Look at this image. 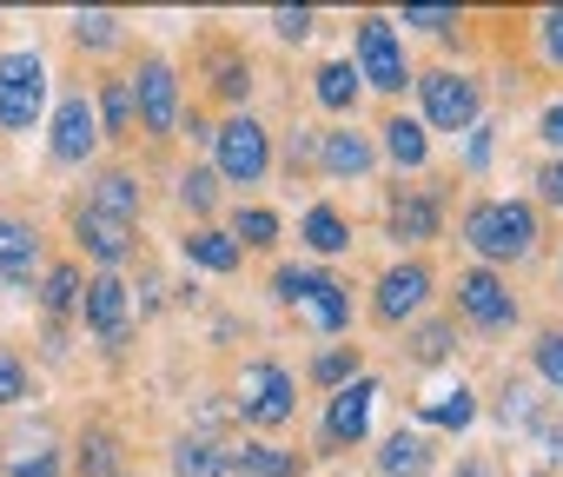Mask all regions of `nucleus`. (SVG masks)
<instances>
[{
	"mask_svg": "<svg viewBox=\"0 0 563 477\" xmlns=\"http://www.w3.org/2000/svg\"><path fill=\"white\" fill-rule=\"evenodd\" d=\"M457 239L477 253V266L490 273H510L523 259H537V239H543V219L530 199H510V192H490V199H471L464 219H457Z\"/></svg>",
	"mask_w": 563,
	"mask_h": 477,
	"instance_id": "nucleus-1",
	"label": "nucleus"
},
{
	"mask_svg": "<svg viewBox=\"0 0 563 477\" xmlns=\"http://www.w3.org/2000/svg\"><path fill=\"white\" fill-rule=\"evenodd\" d=\"M212 173H219V186H239V192H252V186H265L272 179V166H278V133L245 107V113H225V120H212Z\"/></svg>",
	"mask_w": 563,
	"mask_h": 477,
	"instance_id": "nucleus-2",
	"label": "nucleus"
},
{
	"mask_svg": "<svg viewBox=\"0 0 563 477\" xmlns=\"http://www.w3.org/2000/svg\"><path fill=\"white\" fill-rule=\"evenodd\" d=\"M272 299L299 312V325H312L319 339H339L352 332V286L325 266H278L272 273Z\"/></svg>",
	"mask_w": 563,
	"mask_h": 477,
	"instance_id": "nucleus-3",
	"label": "nucleus"
},
{
	"mask_svg": "<svg viewBox=\"0 0 563 477\" xmlns=\"http://www.w3.org/2000/svg\"><path fill=\"white\" fill-rule=\"evenodd\" d=\"M352 67L365 80V93H385V100H405L411 80H418V67H411L405 34H398L391 14H358L352 21Z\"/></svg>",
	"mask_w": 563,
	"mask_h": 477,
	"instance_id": "nucleus-4",
	"label": "nucleus"
},
{
	"mask_svg": "<svg viewBox=\"0 0 563 477\" xmlns=\"http://www.w3.org/2000/svg\"><path fill=\"white\" fill-rule=\"evenodd\" d=\"M232 418L252 431H286L299 418V378L278 358H245V371L232 385Z\"/></svg>",
	"mask_w": 563,
	"mask_h": 477,
	"instance_id": "nucleus-5",
	"label": "nucleus"
},
{
	"mask_svg": "<svg viewBox=\"0 0 563 477\" xmlns=\"http://www.w3.org/2000/svg\"><path fill=\"white\" fill-rule=\"evenodd\" d=\"M47 93H54V74H47V54L41 47H8L0 54V133H34L47 120Z\"/></svg>",
	"mask_w": 563,
	"mask_h": 477,
	"instance_id": "nucleus-6",
	"label": "nucleus"
},
{
	"mask_svg": "<svg viewBox=\"0 0 563 477\" xmlns=\"http://www.w3.org/2000/svg\"><path fill=\"white\" fill-rule=\"evenodd\" d=\"M126 87H133V120H140V133H146L153 146L179 140V120H186L179 67H173L166 54H140V67L126 74Z\"/></svg>",
	"mask_w": 563,
	"mask_h": 477,
	"instance_id": "nucleus-7",
	"label": "nucleus"
},
{
	"mask_svg": "<svg viewBox=\"0 0 563 477\" xmlns=\"http://www.w3.org/2000/svg\"><path fill=\"white\" fill-rule=\"evenodd\" d=\"M431 299H438V273H431L424 253H411V259H398V266L378 273V286H372V325L378 332H411L431 312Z\"/></svg>",
	"mask_w": 563,
	"mask_h": 477,
	"instance_id": "nucleus-8",
	"label": "nucleus"
},
{
	"mask_svg": "<svg viewBox=\"0 0 563 477\" xmlns=\"http://www.w3.org/2000/svg\"><path fill=\"white\" fill-rule=\"evenodd\" d=\"M411 93H418V120H424V133H471V126L484 120V87H477L471 74H457V67H431V74H418Z\"/></svg>",
	"mask_w": 563,
	"mask_h": 477,
	"instance_id": "nucleus-9",
	"label": "nucleus"
},
{
	"mask_svg": "<svg viewBox=\"0 0 563 477\" xmlns=\"http://www.w3.org/2000/svg\"><path fill=\"white\" fill-rule=\"evenodd\" d=\"M451 306L471 332H510L523 319V306L510 292V273H490V266H464L457 286H451Z\"/></svg>",
	"mask_w": 563,
	"mask_h": 477,
	"instance_id": "nucleus-10",
	"label": "nucleus"
},
{
	"mask_svg": "<svg viewBox=\"0 0 563 477\" xmlns=\"http://www.w3.org/2000/svg\"><path fill=\"white\" fill-rule=\"evenodd\" d=\"M133 325H140V319H133V286H126L120 273H93L87 292H80V332L100 339V345L120 358V352L133 345Z\"/></svg>",
	"mask_w": 563,
	"mask_h": 477,
	"instance_id": "nucleus-11",
	"label": "nucleus"
},
{
	"mask_svg": "<svg viewBox=\"0 0 563 477\" xmlns=\"http://www.w3.org/2000/svg\"><path fill=\"white\" fill-rule=\"evenodd\" d=\"M93 153H100L93 93H87V87H74V93H60V100H54V120H47V159H54L60 173H74V166H93Z\"/></svg>",
	"mask_w": 563,
	"mask_h": 477,
	"instance_id": "nucleus-12",
	"label": "nucleus"
},
{
	"mask_svg": "<svg viewBox=\"0 0 563 477\" xmlns=\"http://www.w3.org/2000/svg\"><path fill=\"white\" fill-rule=\"evenodd\" d=\"M378 398H385V385H378L372 371H358L352 385H339V391L325 398L319 444H325V451H358V444L372 437V411H378Z\"/></svg>",
	"mask_w": 563,
	"mask_h": 477,
	"instance_id": "nucleus-13",
	"label": "nucleus"
},
{
	"mask_svg": "<svg viewBox=\"0 0 563 477\" xmlns=\"http://www.w3.org/2000/svg\"><path fill=\"white\" fill-rule=\"evenodd\" d=\"M67 232H74V253H80L93 273H120V266L140 253V225L107 219V212H93V206H74V212H67Z\"/></svg>",
	"mask_w": 563,
	"mask_h": 477,
	"instance_id": "nucleus-14",
	"label": "nucleus"
},
{
	"mask_svg": "<svg viewBox=\"0 0 563 477\" xmlns=\"http://www.w3.org/2000/svg\"><path fill=\"white\" fill-rule=\"evenodd\" d=\"M41 273H47V239H41V225L27 212L0 206V286L27 292V286H41Z\"/></svg>",
	"mask_w": 563,
	"mask_h": 477,
	"instance_id": "nucleus-15",
	"label": "nucleus"
},
{
	"mask_svg": "<svg viewBox=\"0 0 563 477\" xmlns=\"http://www.w3.org/2000/svg\"><path fill=\"white\" fill-rule=\"evenodd\" d=\"M319 179H372L378 173V140L358 126V120H339V126H319Z\"/></svg>",
	"mask_w": 563,
	"mask_h": 477,
	"instance_id": "nucleus-16",
	"label": "nucleus"
},
{
	"mask_svg": "<svg viewBox=\"0 0 563 477\" xmlns=\"http://www.w3.org/2000/svg\"><path fill=\"white\" fill-rule=\"evenodd\" d=\"M438 225H444V199L431 192V186H405V192H391V206H385V239L391 246H431L438 239Z\"/></svg>",
	"mask_w": 563,
	"mask_h": 477,
	"instance_id": "nucleus-17",
	"label": "nucleus"
},
{
	"mask_svg": "<svg viewBox=\"0 0 563 477\" xmlns=\"http://www.w3.org/2000/svg\"><path fill=\"white\" fill-rule=\"evenodd\" d=\"M372 140H378V159H391L398 173H424V166H431V133H424V120L405 113V107H391Z\"/></svg>",
	"mask_w": 563,
	"mask_h": 477,
	"instance_id": "nucleus-18",
	"label": "nucleus"
},
{
	"mask_svg": "<svg viewBox=\"0 0 563 477\" xmlns=\"http://www.w3.org/2000/svg\"><path fill=\"white\" fill-rule=\"evenodd\" d=\"M80 206H93V212H107V219L140 225V212H146V186H140V173H133V166H100V173L87 179V199H80Z\"/></svg>",
	"mask_w": 563,
	"mask_h": 477,
	"instance_id": "nucleus-19",
	"label": "nucleus"
},
{
	"mask_svg": "<svg viewBox=\"0 0 563 477\" xmlns=\"http://www.w3.org/2000/svg\"><path fill=\"white\" fill-rule=\"evenodd\" d=\"M225 477H306V451H286L272 437H245L239 451H225Z\"/></svg>",
	"mask_w": 563,
	"mask_h": 477,
	"instance_id": "nucleus-20",
	"label": "nucleus"
},
{
	"mask_svg": "<svg viewBox=\"0 0 563 477\" xmlns=\"http://www.w3.org/2000/svg\"><path fill=\"white\" fill-rule=\"evenodd\" d=\"M179 253H186V266H199V273H219V279H232V273L245 266V253H239V239H232L225 225H186V239H179Z\"/></svg>",
	"mask_w": 563,
	"mask_h": 477,
	"instance_id": "nucleus-21",
	"label": "nucleus"
},
{
	"mask_svg": "<svg viewBox=\"0 0 563 477\" xmlns=\"http://www.w3.org/2000/svg\"><path fill=\"white\" fill-rule=\"evenodd\" d=\"M299 246H306L312 259H345V253H352V219H345L332 199L306 206V219H299Z\"/></svg>",
	"mask_w": 563,
	"mask_h": 477,
	"instance_id": "nucleus-22",
	"label": "nucleus"
},
{
	"mask_svg": "<svg viewBox=\"0 0 563 477\" xmlns=\"http://www.w3.org/2000/svg\"><path fill=\"white\" fill-rule=\"evenodd\" d=\"M312 100H319L332 120H352V113H358V100H365L358 67H352V60H319V67H312Z\"/></svg>",
	"mask_w": 563,
	"mask_h": 477,
	"instance_id": "nucleus-23",
	"label": "nucleus"
},
{
	"mask_svg": "<svg viewBox=\"0 0 563 477\" xmlns=\"http://www.w3.org/2000/svg\"><path fill=\"white\" fill-rule=\"evenodd\" d=\"M93 120H100V140H113V146L140 140V120H133V87H126V74H107V80L93 87Z\"/></svg>",
	"mask_w": 563,
	"mask_h": 477,
	"instance_id": "nucleus-24",
	"label": "nucleus"
},
{
	"mask_svg": "<svg viewBox=\"0 0 563 477\" xmlns=\"http://www.w3.org/2000/svg\"><path fill=\"white\" fill-rule=\"evenodd\" d=\"M41 312L54 319V325H67V319H80V292H87V266L80 259H54L47 273H41Z\"/></svg>",
	"mask_w": 563,
	"mask_h": 477,
	"instance_id": "nucleus-25",
	"label": "nucleus"
},
{
	"mask_svg": "<svg viewBox=\"0 0 563 477\" xmlns=\"http://www.w3.org/2000/svg\"><path fill=\"white\" fill-rule=\"evenodd\" d=\"M477 424V391L457 378V385H444V391H431V398H418V431H471Z\"/></svg>",
	"mask_w": 563,
	"mask_h": 477,
	"instance_id": "nucleus-26",
	"label": "nucleus"
},
{
	"mask_svg": "<svg viewBox=\"0 0 563 477\" xmlns=\"http://www.w3.org/2000/svg\"><path fill=\"white\" fill-rule=\"evenodd\" d=\"M74 477H133L126 470V444L113 424H87L74 444Z\"/></svg>",
	"mask_w": 563,
	"mask_h": 477,
	"instance_id": "nucleus-27",
	"label": "nucleus"
},
{
	"mask_svg": "<svg viewBox=\"0 0 563 477\" xmlns=\"http://www.w3.org/2000/svg\"><path fill=\"white\" fill-rule=\"evenodd\" d=\"M424 470H431V437H424L418 424L385 431V444H378V477H424Z\"/></svg>",
	"mask_w": 563,
	"mask_h": 477,
	"instance_id": "nucleus-28",
	"label": "nucleus"
},
{
	"mask_svg": "<svg viewBox=\"0 0 563 477\" xmlns=\"http://www.w3.org/2000/svg\"><path fill=\"white\" fill-rule=\"evenodd\" d=\"M166 464H173V477H225V444L212 431H179Z\"/></svg>",
	"mask_w": 563,
	"mask_h": 477,
	"instance_id": "nucleus-29",
	"label": "nucleus"
},
{
	"mask_svg": "<svg viewBox=\"0 0 563 477\" xmlns=\"http://www.w3.org/2000/svg\"><path fill=\"white\" fill-rule=\"evenodd\" d=\"M0 477H67V451L54 444V437H21L8 457H0Z\"/></svg>",
	"mask_w": 563,
	"mask_h": 477,
	"instance_id": "nucleus-30",
	"label": "nucleus"
},
{
	"mask_svg": "<svg viewBox=\"0 0 563 477\" xmlns=\"http://www.w3.org/2000/svg\"><path fill=\"white\" fill-rule=\"evenodd\" d=\"M67 34H74V47H80V54H120V47H126V21H120V14H107V8H80Z\"/></svg>",
	"mask_w": 563,
	"mask_h": 477,
	"instance_id": "nucleus-31",
	"label": "nucleus"
},
{
	"mask_svg": "<svg viewBox=\"0 0 563 477\" xmlns=\"http://www.w3.org/2000/svg\"><path fill=\"white\" fill-rule=\"evenodd\" d=\"M225 232L239 239V253H272V246H278V232H286V219H278L272 206H239Z\"/></svg>",
	"mask_w": 563,
	"mask_h": 477,
	"instance_id": "nucleus-32",
	"label": "nucleus"
},
{
	"mask_svg": "<svg viewBox=\"0 0 563 477\" xmlns=\"http://www.w3.org/2000/svg\"><path fill=\"white\" fill-rule=\"evenodd\" d=\"M212 100H225L232 113H245V100H252V60L245 54H232V47L212 54Z\"/></svg>",
	"mask_w": 563,
	"mask_h": 477,
	"instance_id": "nucleus-33",
	"label": "nucleus"
},
{
	"mask_svg": "<svg viewBox=\"0 0 563 477\" xmlns=\"http://www.w3.org/2000/svg\"><path fill=\"white\" fill-rule=\"evenodd\" d=\"M173 199H179V212H186L192 225H206V219L219 212V173H212V166H186L179 186H173Z\"/></svg>",
	"mask_w": 563,
	"mask_h": 477,
	"instance_id": "nucleus-34",
	"label": "nucleus"
},
{
	"mask_svg": "<svg viewBox=\"0 0 563 477\" xmlns=\"http://www.w3.org/2000/svg\"><path fill=\"white\" fill-rule=\"evenodd\" d=\"M358 371H365V352H358V345H325V352L312 358V371H306V378L332 398V391H339V385H352Z\"/></svg>",
	"mask_w": 563,
	"mask_h": 477,
	"instance_id": "nucleus-35",
	"label": "nucleus"
},
{
	"mask_svg": "<svg viewBox=\"0 0 563 477\" xmlns=\"http://www.w3.org/2000/svg\"><path fill=\"white\" fill-rule=\"evenodd\" d=\"M451 352H457V319H431V325L411 332V358L418 365H444Z\"/></svg>",
	"mask_w": 563,
	"mask_h": 477,
	"instance_id": "nucleus-36",
	"label": "nucleus"
},
{
	"mask_svg": "<svg viewBox=\"0 0 563 477\" xmlns=\"http://www.w3.org/2000/svg\"><path fill=\"white\" fill-rule=\"evenodd\" d=\"M530 371H537V385L543 391H556L563 398V332L550 325V332H537V345H530Z\"/></svg>",
	"mask_w": 563,
	"mask_h": 477,
	"instance_id": "nucleus-37",
	"label": "nucleus"
},
{
	"mask_svg": "<svg viewBox=\"0 0 563 477\" xmlns=\"http://www.w3.org/2000/svg\"><path fill=\"white\" fill-rule=\"evenodd\" d=\"M27 391H34V371H27V358H21L14 345H0V411L27 404Z\"/></svg>",
	"mask_w": 563,
	"mask_h": 477,
	"instance_id": "nucleus-38",
	"label": "nucleus"
},
{
	"mask_svg": "<svg viewBox=\"0 0 563 477\" xmlns=\"http://www.w3.org/2000/svg\"><path fill=\"white\" fill-rule=\"evenodd\" d=\"M398 21V34L411 27V34H431V41H444L451 27H457V8H405V14H391Z\"/></svg>",
	"mask_w": 563,
	"mask_h": 477,
	"instance_id": "nucleus-39",
	"label": "nucleus"
},
{
	"mask_svg": "<svg viewBox=\"0 0 563 477\" xmlns=\"http://www.w3.org/2000/svg\"><path fill=\"white\" fill-rule=\"evenodd\" d=\"M530 34H537V60L543 67H563V8H543Z\"/></svg>",
	"mask_w": 563,
	"mask_h": 477,
	"instance_id": "nucleus-40",
	"label": "nucleus"
},
{
	"mask_svg": "<svg viewBox=\"0 0 563 477\" xmlns=\"http://www.w3.org/2000/svg\"><path fill=\"white\" fill-rule=\"evenodd\" d=\"M319 166V126H292L286 133V173L299 179V173H312Z\"/></svg>",
	"mask_w": 563,
	"mask_h": 477,
	"instance_id": "nucleus-41",
	"label": "nucleus"
},
{
	"mask_svg": "<svg viewBox=\"0 0 563 477\" xmlns=\"http://www.w3.org/2000/svg\"><path fill=\"white\" fill-rule=\"evenodd\" d=\"M312 27H319V14H312V8H278V14H272V34L286 41V47L312 41Z\"/></svg>",
	"mask_w": 563,
	"mask_h": 477,
	"instance_id": "nucleus-42",
	"label": "nucleus"
},
{
	"mask_svg": "<svg viewBox=\"0 0 563 477\" xmlns=\"http://www.w3.org/2000/svg\"><path fill=\"white\" fill-rule=\"evenodd\" d=\"M490 153H497V126H490V120H477V126H471V140H464V173H484V166H490Z\"/></svg>",
	"mask_w": 563,
	"mask_h": 477,
	"instance_id": "nucleus-43",
	"label": "nucleus"
},
{
	"mask_svg": "<svg viewBox=\"0 0 563 477\" xmlns=\"http://www.w3.org/2000/svg\"><path fill=\"white\" fill-rule=\"evenodd\" d=\"M530 437L543 444V457H550V470H556V464H563V411H537Z\"/></svg>",
	"mask_w": 563,
	"mask_h": 477,
	"instance_id": "nucleus-44",
	"label": "nucleus"
},
{
	"mask_svg": "<svg viewBox=\"0 0 563 477\" xmlns=\"http://www.w3.org/2000/svg\"><path fill=\"white\" fill-rule=\"evenodd\" d=\"M537 140L550 146V159H563V100H543V113H537Z\"/></svg>",
	"mask_w": 563,
	"mask_h": 477,
	"instance_id": "nucleus-45",
	"label": "nucleus"
},
{
	"mask_svg": "<svg viewBox=\"0 0 563 477\" xmlns=\"http://www.w3.org/2000/svg\"><path fill=\"white\" fill-rule=\"evenodd\" d=\"M530 206H556L563 212V159H543L537 166V199Z\"/></svg>",
	"mask_w": 563,
	"mask_h": 477,
	"instance_id": "nucleus-46",
	"label": "nucleus"
},
{
	"mask_svg": "<svg viewBox=\"0 0 563 477\" xmlns=\"http://www.w3.org/2000/svg\"><path fill=\"white\" fill-rule=\"evenodd\" d=\"M179 133H186L192 146H212V120H206L199 107H186V120H179Z\"/></svg>",
	"mask_w": 563,
	"mask_h": 477,
	"instance_id": "nucleus-47",
	"label": "nucleus"
},
{
	"mask_svg": "<svg viewBox=\"0 0 563 477\" xmlns=\"http://www.w3.org/2000/svg\"><path fill=\"white\" fill-rule=\"evenodd\" d=\"M556 292H563V259H556Z\"/></svg>",
	"mask_w": 563,
	"mask_h": 477,
	"instance_id": "nucleus-48",
	"label": "nucleus"
},
{
	"mask_svg": "<svg viewBox=\"0 0 563 477\" xmlns=\"http://www.w3.org/2000/svg\"><path fill=\"white\" fill-rule=\"evenodd\" d=\"M530 477H556V470H530Z\"/></svg>",
	"mask_w": 563,
	"mask_h": 477,
	"instance_id": "nucleus-49",
	"label": "nucleus"
}]
</instances>
